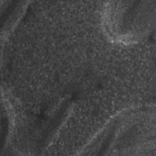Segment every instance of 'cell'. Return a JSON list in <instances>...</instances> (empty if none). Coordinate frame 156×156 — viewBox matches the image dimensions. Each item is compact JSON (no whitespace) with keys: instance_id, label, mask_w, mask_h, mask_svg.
Wrapping results in <instances>:
<instances>
[{"instance_id":"6da1fadb","label":"cell","mask_w":156,"mask_h":156,"mask_svg":"<svg viewBox=\"0 0 156 156\" xmlns=\"http://www.w3.org/2000/svg\"><path fill=\"white\" fill-rule=\"evenodd\" d=\"M140 5H108L104 18L105 30L116 43L129 44L140 39L149 30L152 15Z\"/></svg>"}]
</instances>
